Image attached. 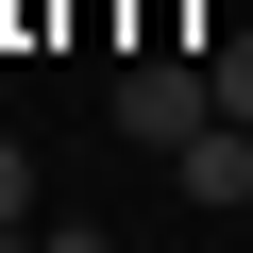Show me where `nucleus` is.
Segmentation results:
<instances>
[{
	"label": "nucleus",
	"instance_id": "obj_1",
	"mask_svg": "<svg viewBox=\"0 0 253 253\" xmlns=\"http://www.w3.org/2000/svg\"><path fill=\"white\" fill-rule=\"evenodd\" d=\"M203 118H219V84H203L186 51H135V68H118V135H135V152H186Z\"/></svg>",
	"mask_w": 253,
	"mask_h": 253
},
{
	"label": "nucleus",
	"instance_id": "obj_2",
	"mask_svg": "<svg viewBox=\"0 0 253 253\" xmlns=\"http://www.w3.org/2000/svg\"><path fill=\"white\" fill-rule=\"evenodd\" d=\"M169 186H186L203 219H236V203H253V118H203V135L169 152Z\"/></svg>",
	"mask_w": 253,
	"mask_h": 253
},
{
	"label": "nucleus",
	"instance_id": "obj_3",
	"mask_svg": "<svg viewBox=\"0 0 253 253\" xmlns=\"http://www.w3.org/2000/svg\"><path fill=\"white\" fill-rule=\"evenodd\" d=\"M203 84H219V118H253V34H236V51H203Z\"/></svg>",
	"mask_w": 253,
	"mask_h": 253
},
{
	"label": "nucleus",
	"instance_id": "obj_4",
	"mask_svg": "<svg viewBox=\"0 0 253 253\" xmlns=\"http://www.w3.org/2000/svg\"><path fill=\"white\" fill-rule=\"evenodd\" d=\"M0 219H34V152H17V135H0Z\"/></svg>",
	"mask_w": 253,
	"mask_h": 253
},
{
	"label": "nucleus",
	"instance_id": "obj_5",
	"mask_svg": "<svg viewBox=\"0 0 253 253\" xmlns=\"http://www.w3.org/2000/svg\"><path fill=\"white\" fill-rule=\"evenodd\" d=\"M34 236H51V253H118V236H101V219H34Z\"/></svg>",
	"mask_w": 253,
	"mask_h": 253
}]
</instances>
